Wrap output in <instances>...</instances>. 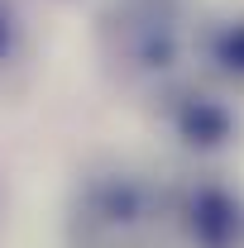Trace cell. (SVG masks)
<instances>
[{
    "label": "cell",
    "mask_w": 244,
    "mask_h": 248,
    "mask_svg": "<svg viewBox=\"0 0 244 248\" xmlns=\"http://www.w3.org/2000/svg\"><path fill=\"white\" fill-rule=\"evenodd\" d=\"M10 53V19H5V10H0V58Z\"/></svg>",
    "instance_id": "obj_4"
},
{
    "label": "cell",
    "mask_w": 244,
    "mask_h": 248,
    "mask_svg": "<svg viewBox=\"0 0 244 248\" xmlns=\"http://www.w3.org/2000/svg\"><path fill=\"white\" fill-rule=\"evenodd\" d=\"M187 134H196L201 143H215V139L225 134V115H215V110H206V105H196V110L187 115Z\"/></svg>",
    "instance_id": "obj_2"
},
{
    "label": "cell",
    "mask_w": 244,
    "mask_h": 248,
    "mask_svg": "<svg viewBox=\"0 0 244 248\" xmlns=\"http://www.w3.org/2000/svg\"><path fill=\"white\" fill-rule=\"evenodd\" d=\"M196 229L206 234L211 248H220L230 239V229H235V205H230L220 191H206V196L196 201Z\"/></svg>",
    "instance_id": "obj_1"
},
{
    "label": "cell",
    "mask_w": 244,
    "mask_h": 248,
    "mask_svg": "<svg viewBox=\"0 0 244 248\" xmlns=\"http://www.w3.org/2000/svg\"><path fill=\"white\" fill-rule=\"evenodd\" d=\"M220 62L235 67V72H244V24H235V29L220 38Z\"/></svg>",
    "instance_id": "obj_3"
}]
</instances>
